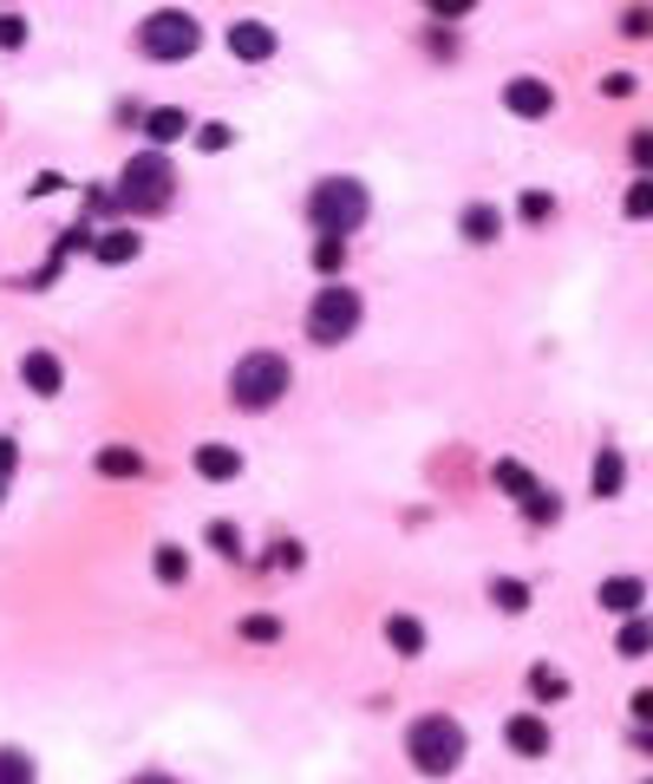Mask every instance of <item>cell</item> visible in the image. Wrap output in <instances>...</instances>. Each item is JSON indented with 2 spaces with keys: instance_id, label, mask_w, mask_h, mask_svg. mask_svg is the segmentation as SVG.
I'll return each instance as SVG.
<instances>
[{
  "instance_id": "obj_7",
  "label": "cell",
  "mask_w": 653,
  "mask_h": 784,
  "mask_svg": "<svg viewBox=\"0 0 653 784\" xmlns=\"http://www.w3.org/2000/svg\"><path fill=\"white\" fill-rule=\"evenodd\" d=\"M229 52H235L242 65H262V59L281 52V39H275L268 20H235V26H229Z\"/></svg>"
},
{
  "instance_id": "obj_38",
  "label": "cell",
  "mask_w": 653,
  "mask_h": 784,
  "mask_svg": "<svg viewBox=\"0 0 653 784\" xmlns=\"http://www.w3.org/2000/svg\"><path fill=\"white\" fill-rule=\"evenodd\" d=\"M634 720H648L653 726V693H634Z\"/></svg>"
},
{
  "instance_id": "obj_34",
  "label": "cell",
  "mask_w": 653,
  "mask_h": 784,
  "mask_svg": "<svg viewBox=\"0 0 653 784\" xmlns=\"http://www.w3.org/2000/svg\"><path fill=\"white\" fill-rule=\"evenodd\" d=\"M294 563H301V543H275V550L262 556V569H268V576H275V569H294Z\"/></svg>"
},
{
  "instance_id": "obj_13",
  "label": "cell",
  "mask_w": 653,
  "mask_h": 784,
  "mask_svg": "<svg viewBox=\"0 0 653 784\" xmlns=\"http://www.w3.org/2000/svg\"><path fill=\"white\" fill-rule=\"evenodd\" d=\"M641 602H648V582H641V576H608V582H602V608H608V615H641Z\"/></svg>"
},
{
  "instance_id": "obj_4",
  "label": "cell",
  "mask_w": 653,
  "mask_h": 784,
  "mask_svg": "<svg viewBox=\"0 0 653 784\" xmlns=\"http://www.w3.org/2000/svg\"><path fill=\"white\" fill-rule=\"evenodd\" d=\"M288 386H294V373H288V360L268 353V347L242 353L235 373H229V399H235L242 412H268L275 399H288Z\"/></svg>"
},
{
  "instance_id": "obj_17",
  "label": "cell",
  "mask_w": 653,
  "mask_h": 784,
  "mask_svg": "<svg viewBox=\"0 0 653 784\" xmlns=\"http://www.w3.org/2000/svg\"><path fill=\"white\" fill-rule=\"evenodd\" d=\"M621 484H628V458L615 445H602L595 451V497H621Z\"/></svg>"
},
{
  "instance_id": "obj_21",
  "label": "cell",
  "mask_w": 653,
  "mask_h": 784,
  "mask_svg": "<svg viewBox=\"0 0 653 784\" xmlns=\"http://www.w3.org/2000/svg\"><path fill=\"white\" fill-rule=\"evenodd\" d=\"M150 569H157V582H190V556L177 550V543H157V556H150Z\"/></svg>"
},
{
  "instance_id": "obj_36",
  "label": "cell",
  "mask_w": 653,
  "mask_h": 784,
  "mask_svg": "<svg viewBox=\"0 0 653 784\" xmlns=\"http://www.w3.org/2000/svg\"><path fill=\"white\" fill-rule=\"evenodd\" d=\"M13 471H20V445L0 438V497H7V484H13Z\"/></svg>"
},
{
  "instance_id": "obj_24",
  "label": "cell",
  "mask_w": 653,
  "mask_h": 784,
  "mask_svg": "<svg viewBox=\"0 0 653 784\" xmlns=\"http://www.w3.org/2000/svg\"><path fill=\"white\" fill-rule=\"evenodd\" d=\"M615 648H621L628 661H634V654H653V622H648V615H634V622L615 635Z\"/></svg>"
},
{
  "instance_id": "obj_29",
  "label": "cell",
  "mask_w": 653,
  "mask_h": 784,
  "mask_svg": "<svg viewBox=\"0 0 653 784\" xmlns=\"http://www.w3.org/2000/svg\"><path fill=\"white\" fill-rule=\"evenodd\" d=\"M634 222H653V177H634V190H628V203H621Z\"/></svg>"
},
{
  "instance_id": "obj_31",
  "label": "cell",
  "mask_w": 653,
  "mask_h": 784,
  "mask_svg": "<svg viewBox=\"0 0 653 784\" xmlns=\"http://www.w3.org/2000/svg\"><path fill=\"white\" fill-rule=\"evenodd\" d=\"M26 46V20L20 13H0V52H20Z\"/></svg>"
},
{
  "instance_id": "obj_23",
  "label": "cell",
  "mask_w": 653,
  "mask_h": 784,
  "mask_svg": "<svg viewBox=\"0 0 653 784\" xmlns=\"http://www.w3.org/2000/svg\"><path fill=\"white\" fill-rule=\"evenodd\" d=\"M530 693H536V700H569V674L549 667V661H536V667H530Z\"/></svg>"
},
{
  "instance_id": "obj_32",
  "label": "cell",
  "mask_w": 653,
  "mask_h": 784,
  "mask_svg": "<svg viewBox=\"0 0 653 784\" xmlns=\"http://www.w3.org/2000/svg\"><path fill=\"white\" fill-rule=\"evenodd\" d=\"M628 157H634L641 177H653V131H634V137H628Z\"/></svg>"
},
{
  "instance_id": "obj_11",
  "label": "cell",
  "mask_w": 653,
  "mask_h": 784,
  "mask_svg": "<svg viewBox=\"0 0 653 784\" xmlns=\"http://www.w3.org/2000/svg\"><path fill=\"white\" fill-rule=\"evenodd\" d=\"M196 478H209V484H229V478H242V451L235 445H196Z\"/></svg>"
},
{
  "instance_id": "obj_40",
  "label": "cell",
  "mask_w": 653,
  "mask_h": 784,
  "mask_svg": "<svg viewBox=\"0 0 653 784\" xmlns=\"http://www.w3.org/2000/svg\"><path fill=\"white\" fill-rule=\"evenodd\" d=\"M634 739H641V752H653V726H648V733H634Z\"/></svg>"
},
{
  "instance_id": "obj_18",
  "label": "cell",
  "mask_w": 653,
  "mask_h": 784,
  "mask_svg": "<svg viewBox=\"0 0 653 784\" xmlns=\"http://www.w3.org/2000/svg\"><path fill=\"white\" fill-rule=\"evenodd\" d=\"M458 229H464V242H497V229H504V216H497L491 203H471V209L458 216Z\"/></svg>"
},
{
  "instance_id": "obj_30",
  "label": "cell",
  "mask_w": 653,
  "mask_h": 784,
  "mask_svg": "<svg viewBox=\"0 0 653 784\" xmlns=\"http://www.w3.org/2000/svg\"><path fill=\"white\" fill-rule=\"evenodd\" d=\"M242 641L268 648V641H281V622H275V615H249V622H242Z\"/></svg>"
},
{
  "instance_id": "obj_26",
  "label": "cell",
  "mask_w": 653,
  "mask_h": 784,
  "mask_svg": "<svg viewBox=\"0 0 653 784\" xmlns=\"http://www.w3.org/2000/svg\"><path fill=\"white\" fill-rule=\"evenodd\" d=\"M0 784H33V759L20 746H0Z\"/></svg>"
},
{
  "instance_id": "obj_14",
  "label": "cell",
  "mask_w": 653,
  "mask_h": 784,
  "mask_svg": "<svg viewBox=\"0 0 653 784\" xmlns=\"http://www.w3.org/2000/svg\"><path fill=\"white\" fill-rule=\"evenodd\" d=\"M386 648H392L399 661H419V654H425V622H419V615H386Z\"/></svg>"
},
{
  "instance_id": "obj_25",
  "label": "cell",
  "mask_w": 653,
  "mask_h": 784,
  "mask_svg": "<svg viewBox=\"0 0 653 784\" xmlns=\"http://www.w3.org/2000/svg\"><path fill=\"white\" fill-rule=\"evenodd\" d=\"M314 268H321V281H334V275L347 268V242H334V236H321V242H314Z\"/></svg>"
},
{
  "instance_id": "obj_33",
  "label": "cell",
  "mask_w": 653,
  "mask_h": 784,
  "mask_svg": "<svg viewBox=\"0 0 653 784\" xmlns=\"http://www.w3.org/2000/svg\"><path fill=\"white\" fill-rule=\"evenodd\" d=\"M229 124H196V150H229Z\"/></svg>"
},
{
  "instance_id": "obj_10",
  "label": "cell",
  "mask_w": 653,
  "mask_h": 784,
  "mask_svg": "<svg viewBox=\"0 0 653 784\" xmlns=\"http://www.w3.org/2000/svg\"><path fill=\"white\" fill-rule=\"evenodd\" d=\"M504 739H510V752H523V759H543L556 739H549V720L543 713H517L510 726H504Z\"/></svg>"
},
{
  "instance_id": "obj_1",
  "label": "cell",
  "mask_w": 653,
  "mask_h": 784,
  "mask_svg": "<svg viewBox=\"0 0 653 784\" xmlns=\"http://www.w3.org/2000/svg\"><path fill=\"white\" fill-rule=\"evenodd\" d=\"M177 196V164L164 150H137L124 170H118V190H111V216H164Z\"/></svg>"
},
{
  "instance_id": "obj_37",
  "label": "cell",
  "mask_w": 653,
  "mask_h": 784,
  "mask_svg": "<svg viewBox=\"0 0 653 784\" xmlns=\"http://www.w3.org/2000/svg\"><path fill=\"white\" fill-rule=\"evenodd\" d=\"M621 33H634V39H648V33H653V7H634V13H621Z\"/></svg>"
},
{
  "instance_id": "obj_20",
  "label": "cell",
  "mask_w": 653,
  "mask_h": 784,
  "mask_svg": "<svg viewBox=\"0 0 653 784\" xmlns=\"http://www.w3.org/2000/svg\"><path fill=\"white\" fill-rule=\"evenodd\" d=\"M523 517H530V523H536V530H549V523H556V517H563V497H556V491H549V484H536V491H530V497H523Z\"/></svg>"
},
{
  "instance_id": "obj_3",
  "label": "cell",
  "mask_w": 653,
  "mask_h": 784,
  "mask_svg": "<svg viewBox=\"0 0 653 784\" xmlns=\"http://www.w3.org/2000/svg\"><path fill=\"white\" fill-rule=\"evenodd\" d=\"M406 759L425 772V779H451L464 765V726L451 713H419L406 726Z\"/></svg>"
},
{
  "instance_id": "obj_16",
  "label": "cell",
  "mask_w": 653,
  "mask_h": 784,
  "mask_svg": "<svg viewBox=\"0 0 653 784\" xmlns=\"http://www.w3.org/2000/svg\"><path fill=\"white\" fill-rule=\"evenodd\" d=\"M491 484H497L504 497H517V504H523V497L536 491V471H530L523 458H497V465H491Z\"/></svg>"
},
{
  "instance_id": "obj_2",
  "label": "cell",
  "mask_w": 653,
  "mask_h": 784,
  "mask_svg": "<svg viewBox=\"0 0 653 784\" xmlns=\"http://www.w3.org/2000/svg\"><path fill=\"white\" fill-rule=\"evenodd\" d=\"M366 216H373V190L360 177H321L307 190V222L321 236H334V242H347L353 229H366Z\"/></svg>"
},
{
  "instance_id": "obj_9",
  "label": "cell",
  "mask_w": 653,
  "mask_h": 784,
  "mask_svg": "<svg viewBox=\"0 0 653 784\" xmlns=\"http://www.w3.org/2000/svg\"><path fill=\"white\" fill-rule=\"evenodd\" d=\"M504 105H510V118H549V111H556V92H549L543 79H510V85H504Z\"/></svg>"
},
{
  "instance_id": "obj_41",
  "label": "cell",
  "mask_w": 653,
  "mask_h": 784,
  "mask_svg": "<svg viewBox=\"0 0 653 784\" xmlns=\"http://www.w3.org/2000/svg\"><path fill=\"white\" fill-rule=\"evenodd\" d=\"M648 784H653V779H648Z\"/></svg>"
},
{
  "instance_id": "obj_39",
  "label": "cell",
  "mask_w": 653,
  "mask_h": 784,
  "mask_svg": "<svg viewBox=\"0 0 653 784\" xmlns=\"http://www.w3.org/2000/svg\"><path fill=\"white\" fill-rule=\"evenodd\" d=\"M131 784H177V779H164V772H144V779H131Z\"/></svg>"
},
{
  "instance_id": "obj_35",
  "label": "cell",
  "mask_w": 653,
  "mask_h": 784,
  "mask_svg": "<svg viewBox=\"0 0 653 784\" xmlns=\"http://www.w3.org/2000/svg\"><path fill=\"white\" fill-rule=\"evenodd\" d=\"M602 92H608V98H634V92H641V79H634V72H608V79H602Z\"/></svg>"
},
{
  "instance_id": "obj_12",
  "label": "cell",
  "mask_w": 653,
  "mask_h": 784,
  "mask_svg": "<svg viewBox=\"0 0 653 784\" xmlns=\"http://www.w3.org/2000/svg\"><path fill=\"white\" fill-rule=\"evenodd\" d=\"M144 131H150V150H164V144L190 137V111L183 105H157V111H144Z\"/></svg>"
},
{
  "instance_id": "obj_6",
  "label": "cell",
  "mask_w": 653,
  "mask_h": 784,
  "mask_svg": "<svg viewBox=\"0 0 653 784\" xmlns=\"http://www.w3.org/2000/svg\"><path fill=\"white\" fill-rule=\"evenodd\" d=\"M360 314H366V301H360L353 288L327 281V288L307 301V340H314V347H340V340H353Z\"/></svg>"
},
{
  "instance_id": "obj_15",
  "label": "cell",
  "mask_w": 653,
  "mask_h": 784,
  "mask_svg": "<svg viewBox=\"0 0 653 784\" xmlns=\"http://www.w3.org/2000/svg\"><path fill=\"white\" fill-rule=\"evenodd\" d=\"M137 229H105L98 242H92V262H105V268H124V262H137Z\"/></svg>"
},
{
  "instance_id": "obj_8",
  "label": "cell",
  "mask_w": 653,
  "mask_h": 784,
  "mask_svg": "<svg viewBox=\"0 0 653 784\" xmlns=\"http://www.w3.org/2000/svg\"><path fill=\"white\" fill-rule=\"evenodd\" d=\"M20 379H26L33 399H59V393H65V366H59V353H46V347H33V353L20 360Z\"/></svg>"
},
{
  "instance_id": "obj_5",
  "label": "cell",
  "mask_w": 653,
  "mask_h": 784,
  "mask_svg": "<svg viewBox=\"0 0 653 784\" xmlns=\"http://www.w3.org/2000/svg\"><path fill=\"white\" fill-rule=\"evenodd\" d=\"M196 46H203V26H196V13H183V7L144 13V26H137V52L157 59V65H183V59H196Z\"/></svg>"
},
{
  "instance_id": "obj_27",
  "label": "cell",
  "mask_w": 653,
  "mask_h": 784,
  "mask_svg": "<svg viewBox=\"0 0 653 784\" xmlns=\"http://www.w3.org/2000/svg\"><path fill=\"white\" fill-rule=\"evenodd\" d=\"M517 216H523V222H549V216H556V196H549V190H523V196H517Z\"/></svg>"
},
{
  "instance_id": "obj_22",
  "label": "cell",
  "mask_w": 653,
  "mask_h": 784,
  "mask_svg": "<svg viewBox=\"0 0 653 784\" xmlns=\"http://www.w3.org/2000/svg\"><path fill=\"white\" fill-rule=\"evenodd\" d=\"M491 602H497L504 615H523V608H530V582H523V576H497V582H491Z\"/></svg>"
},
{
  "instance_id": "obj_28",
  "label": "cell",
  "mask_w": 653,
  "mask_h": 784,
  "mask_svg": "<svg viewBox=\"0 0 653 784\" xmlns=\"http://www.w3.org/2000/svg\"><path fill=\"white\" fill-rule=\"evenodd\" d=\"M203 536H209V550H216V556H229V563H242V530H235V523H209Z\"/></svg>"
},
{
  "instance_id": "obj_19",
  "label": "cell",
  "mask_w": 653,
  "mask_h": 784,
  "mask_svg": "<svg viewBox=\"0 0 653 784\" xmlns=\"http://www.w3.org/2000/svg\"><path fill=\"white\" fill-rule=\"evenodd\" d=\"M92 465H98L105 478H144V458H137L131 445H105V451H98Z\"/></svg>"
}]
</instances>
